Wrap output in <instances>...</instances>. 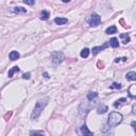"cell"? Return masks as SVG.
<instances>
[{
  "label": "cell",
  "instance_id": "cell-1",
  "mask_svg": "<svg viewBox=\"0 0 136 136\" xmlns=\"http://www.w3.org/2000/svg\"><path fill=\"white\" fill-rule=\"evenodd\" d=\"M48 102H49V98H48V97H45V98H43V99L37 100V102L35 103V106H34V110L31 114V119L34 120V119H37L40 117L43 110L47 106Z\"/></svg>",
  "mask_w": 136,
  "mask_h": 136
},
{
  "label": "cell",
  "instance_id": "cell-2",
  "mask_svg": "<svg viewBox=\"0 0 136 136\" xmlns=\"http://www.w3.org/2000/svg\"><path fill=\"white\" fill-rule=\"evenodd\" d=\"M122 119H123V116L120 113H118V112H112V113L109 115L108 125L111 128L116 127V125H118L119 123L122 122Z\"/></svg>",
  "mask_w": 136,
  "mask_h": 136
},
{
  "label": "cell",
  "instance_id": "cell-3",
  "mask_svg": "<svg viewBox=\"0 0 136 136\" xmlns=\"http://www.w3.org/2000/svg\"><path fill=\"white\" fill-rule=\"evenodd\" d=\"M51 60H52L53 64H60V63L64 61V54L62 52L54 51L51 53Z\"/></svg>",
  "mask_w": 136,
  "mask_h": 136
},
{
  "label": "cell",
  "instance_id": "cell-4",
  "mask_svg": "<svg viewBox=\"0 0 136 136\" xmlns=\"http://www.w3.org/2000/svg\"><path fill=\"white\" fill-rule=\"evenodd\" d=\"M88 23L90 27H97L99 26L101 23V17L100 15H98V14H93V15L90 16V18L88 19Z\"/></svg>",
  "mask_w": 136,
  "mask_h": 136
},
{
  "label": "cell",
  "instance_id": "cell-5",
  "mask_svg": "<svg viewBox=\"0 0 136 136\" xmlns=\"http://www.w3.org/2000/svg\"><path fill=\"white\" fill-rule=\"evenodd\" d=\"M81 133L83 136H94V133L91 131H89V129L87 128L86 124H83L81 127Z\"/></svg>",
  "mask_w": 136,
  "mask_h": 136
},
{
  "label": "cell",
  "instance_id": "cell-6",
  "mask_svg": "<svg viewBox=\"0 0 136 136\" xmlns=\"http://www.w3.org/2000/svg\"><path fill=\"white\" fill-rule=\"evenodd\" d=\"M109 46V44H104L103 46H99V47H94L93 48V50H91V52H93V54H98V53L100 51H102L103 49H105L106 47Z\"/></svg>",
  "mask_w": 136,
  "mask_h": 136
},
{
  "label": "cell",
  "instance_id": "cell-7",
  "mask_svg": "<svg viewBox=\"0 0 136 136\" xmlns=\"http://www.w3.org/2000/svg\"><path fill=\"white\" fill-rule=\"evenodd\" d=\"M54 22L56 23V25H59V26L65 25V23L68 22V19L65 18V17H56V18L54 19Z\"/></svg>",
  "mask_w": 136,
  "mask_h": 136
},
{
  "label": "cell",
  "instance_id": "cell-8",
  "mask_svg": "<svg viewBox=\"0 0 136 136\" xmlns=\"http://www.w3.org/2000/svg\"><path fill=\"white\" fill-rule=\"evenodd\" d=\"M108 112V106L105 104H100L98 108H97V113L98 114H104Z\"/></svg>",
  "mask_w": 136,
  "mask_h": 136
},
{
  "label": "cell",
  "instance_id": "cell-9",
  "mask_svg": "<svg viewBox=\"0 0 136 136\" xmlns=\"http://www.w3.org/2000/svg\"><path fill=\"white\" fill-rule=\"evenodd\" d=\"M125 78H127L128 81H135L136 80V74L134 71H130L125 75Z\"/></svg>",
  "mask_w": 136,
  "mask_h": 136
},
{
  "label": "cell",
  "instance_id": "cell-10",
  "mask_svg": "<svg viewBox=\"0 0 136 136\" xmlns=\"http://www.w3.org/2000/svg\"><path fill=\"white\" fill-rule=\"evenodd\" d=\"M19 56H20V54H19L17 51H12V52L9 54L10 60H12V61H16L17 59H19Z\"/></svg>",
  "mask_w": 136,
  "mask_h": 136
},
{
  "label": "cell",
  "instance_id": "cell-11",
  "mask_svg": "<svg viewBox=\"0 0 136 136\" xmlns=\"http://www.w3.org/2000/svg\"><path fill=\"white\" fill-rule=\"evenodd\" d=\"M110 45L113 48H117V47H119V42L116 37H113V38H111V41H110Z\"/></svg>",
  "mask_w": 136,
  "mask_h": 136
},
{
  "label": "cell",
  "instance_id": "cell-12",
  "mask_svg": "<svg viewBox=\"0 0 136 136\" xmlns=\"http://www.w3.org/2000/svg\"><path fill=\"white\" fill-rule=\"evenodd\" d=\"M18 71H19V67H18V66H14L13 68H11V69L9 70V74H8L9 78H12L13 75L15 74V72H18Z\"/></svg>",
  "mask_w": 136,
  "mask_h": 136
},
{
  "label": "cell",
  "instance_id": "cell-13",
  "mask_svg": "<svg viewBox=\"0 0 136 136\" xmlns=\"http://www.w3.org/2000/svg\"><path fill=\"white\" fill-rule=\"evenodd\" d=\"M116 32H117V28H116L115 26H111V27H109V28L105 30V33H106V34H114V33H116Z\"/></svg>",
  "mask_w": 136,
  "mask_h": 136
},
{
  "label": "cell",
  "instance_id": "cell-14",
  "mask_svg": "<svg viewBox=\"0 0 136 136\" xmlns=\"http://www.w3.org/2000/svg\"><path fill=\"white\" fill-rule=\"evenodd\" d=\"M120 38L122 40L123 44H128L131 41V38H130V36L128 35V34H120Z\"/></svg>",
  "mask_w": 136,
  "mask_h": 136
},
{
  "label": "cell",
  "instance_id": "cell-15",
  "mask_svg": "<svg viewBox=\"0 0 136 136\" xmlns=\"http://www.w3.org/2000/svg\"><path fill=\"white\" fill-rule=\"evenodd\" d=\"M50 17V14H49V12L48 11H43L42 12V14H41V18L43 19V20H47L48 18Z\"/></svg>",
  "mask_w": 136,
  "mask_h": 136
},
{
  "label": "cell",
  "instance_id": "cell-16",
  "mask_svg": "<svg viewBox=\"0 0 136 136\" xmlns=\"http://www.w3.org/2000/svg\"><path fill=\"white\" fill-rule=\"evenodd\" d=\"M88 54H89V49H88V48H84V49L81 51V56L83 57V59H85V57L88 56Z\"/></svg>",
  "mask_w": 136,
  "mask_h": 136
},
{
  "label": "cell",
  "instance_id": "cell-17",
  "mask_svg": "<svg viewBox=\"0 0 136 136\" xmlns=\"http://www.w3.org/2000/svg\"><path fill=\"white\" fill-rule=\"evenodd\" d=\"M97 97H98V94L97 93H93V91H90V93L87 95V99H88L89 101H91V100H94V99H96Z\"/></svg>",
  "mask_w": 136,
  "mask_h": 136
},
{
  "label": "cell",
  "instance_id": "cell-18",
  "mask_svg": "<svg viewBox=\"0 0 136 136\" xmlns=\"http://www.w3.org/2000/svg\"><path fill=\"white\" fill-rule=\"evenodd\" d=\"M13 11L16 12V13H27V10L23 9V8H21V7H16V8H14Z\"/></svg>",
  "mask_w": 136,
  "mask_h": 136
},
{
  "label": "cell",
  "instance_id": "cell-19",
  "mask_svg": "<svg viewBox=\"0 0 136 136\" xmlns=\"http://www.w3.org/2000/svg\"><path fill=\"white\" fill-rule=\"evenodd\" d=\"M125 101H127V99H125V98H121V99H119V100H117V101L115 102L114 106H115V108H118V106H120V105L122 104L123 102H125Z\"/></svg>",
  "mask_w": 136,
  "mask_h": 136
},
{
  "label": "cell",
  "instance_id": "cell-20",
  "mask_svg": "<svg viewBox=\"0 0 136 136\" xmlns=\"http://www.w3.org/2000/svg\"><path fill=\"white\" fill-rule=\"evenodd\" d=\"M30 136H45L42 131H31Z\"/></svg>",
  "mask_w": 136,
  "mask_h": 136
},
{
  "label": "cell",
  "instance_id": "cell-21",
  "mask_svg": "<svg viewBox=\"0 0 136 136\" xmlns=\"http://www.w3.org/2000/svg\"><path fill=\"white\" fill-rule=\"evenodd\" d=\"M110 87H111L112 89H120L121 88V85L119 83H113Z\"/></svg>",
  "mask_w": 136,
  "mask_h": 136
},
{
  "label": "cell",
  "instance_id": "cell-22",
  "mask_svg": "<svg viewBox=\"0 0 136 136\" xmlns=\"http://www.w3.org/2000/svg\"><path fill=\"white\" fill-rule=\"evenodd\" d=\"M135 89V85H132L130 87V91H129V94H130V96H131V98H134L135 97V95L133 94V90Z\"/></svg>",
  "mask_w": 136,
  "mask_h": 136
},
{
  "label": "cell",
  "instance_id": "cell-23",
  "mask_svg": "<svg viewBox=\"0 0 136 136\" xmlns=\"http://www.w3.org/2000/svg\"><path fill=\"white\" fill-rule=\"evenodd\" d=\"M23 2H25L26 4H30V6H32V4L35 3V1H34V0H32V1H29V0H25Z\"/></svg>",
  "mask_w": 136,
  "mask_h": 136
},
{
  "label": "cell",
  "instance_id": "cell-24",
  "mask_svg": "<svg viewBox=\"0 0 136 136\" xmlns=\"http://www.w3.org/2000/svg\"><path fill=\"white\" fill-rule=\"evenodd\" d=\"M22 79H30V74H29V72H28V74H25V75H22Z\"/></svg>",
  "mask_w": 136,
  "mask_h": 136
},
{
  "label": "cell",
  "instance_id": "cell-25",
  "mask_svg": "<svg viewBox=\"0 0 136 136\" xmlns=\"http://www.w3.org/2000/svg\"><path fill=\"white\" fill-rule=\"evenodd\" d=\"M44 76H45V78H47V79H48V78H50V77H49V75H48L47 72H44Z\"/></svg>",
  "mask_w": 136,
  "mask_h": 136
},
{
  "label": "cell",
  "instance_id": "cell-26",
  "mask_svg": "<svg viewBox=\"0 0 136 136\" xmlns=\"http://www.w3.org/2000/svg\"><path fill=\"white\" fill-rule=\"evenodd\" d=\"M132 110H133V111H132V113H133V114H135V113H136V112H135V104L133 105V108H132Z\"/></svg>",
  "mask_w": 136,
  "mask_h": 136
},
{
  "label": "cell",
  "instance_id": "cell-27",
  "mask_svg": "<svg viewBox=\"0 0 136 136\" xmlns=\"http://www.w3.org/2000/svg\"><path fill=\"white\" fill-rule=\"evenodd\" d=\"M108 136H115V135H114V133H111V134H109Z\"/></svg>",
  "mask_w": 136,
  "mask_h": 136
}]
</instances>
